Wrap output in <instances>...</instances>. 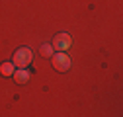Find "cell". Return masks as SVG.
Returning <instances> with one entry per match:
<instances>
[{
	"instance_id": "cell-1",
	"label": "cell",
	"mask_w": 123,
	"mask_h": 117,
	"mask_svg": "<svg viewBox=\"0 0 123 117\" xmlns=\"http://www.w3.org/2000/svg\"><path fill=\"white\" fill-rule=\"evenodd\" d=\"M31 58H33V53L29 51L27 47H22V49H18L16 53H14V66L25 68V66H29Z\"/></svg>"
},
{
	"instance_id": "cell-4",
	"label": "cell",
	"mask_w": 123,
	"mask_h": 117,
	"mask_svg": "<svg viewBox=\"0 0 123 117\" xmlns=\"http://www.w3.org/2000/svg\"><path fill=\"white\" fill-rule=\"evenodd\" d=\"M14 78H16L18 84H25L29 80V72L25 68H18V70H14Z\"/></svg>"
},
{
	"instance_id": "cell-5",
	"label": "cell",
	"mask_w": 123,
	"mask_h": 117,
	"mask_svg": "<svg viewBox=\"0 0 123 117\" xmlns=\"http://www.w3.org/2000/svg\"><path fill=\"white\" fill-rule=\"evenodd\" d=\"M0 72H2V76H12L14 74V63H2Z\"/></svg>"
},
{
	"instance_id": "cell-3",
	"label": "cell",
	"mask_w": 123,
	"mask_h": 117,
	"mask_svg": "<svg viewBox=\"0 0 123 117\" xmlns=\"http://www.w3.org/2000/svg\"><path fill=\"white\" fill-rule=\"evenodd\" d=\"M70 35L68 33H59V35H55V39H53V49L55 51H67L68 47H70Z\"/></svg>"
},
{
	"instance_id": "cell-2",
	"label": "cell",
	"mask_w": 123,
	"mask_h": 117,
	"mask_svg": "<svg viewBox=\"0 0 123 117\" xmlns=\"http://www.w3.org/2000/svg\"><path fill=\"white\" fill-rule=\"evenodd\" d=\"M53 66L59 70V72H67L70 68V58L65 51H59L57 55L53 53Z\"/></svg>"
},
{
	"instance_id": "cell-6",
	"label": "cell",
	"mask_w": 123,
	"mask_h": 117,
	"mask_svg": "<svg viewBox=\"0 0 123 117\" xmlns=\"http://www.w3.org/2000/svg\"><path fill=\"white\" fill-rule=\"evenodd\" d=\"M41 57H45V58H47V57H53V53H55V49H53V45H47V43H45V45H41Z\"/></svg>"
}]
</instances>
